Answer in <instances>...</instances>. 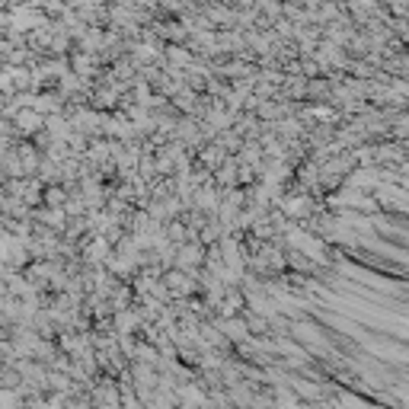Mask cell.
<instances>
[{
	"instance_id": "cell-1",
	"label": "cell",
	"mask_w": 409,
	"mask_h": 409,
	"mask_svg": "<svg viewBox=\"0 0 409 409\" xmlns=\"http://www.w3.org/2000/svg\"><path fill=\"white\" fill-rule=\"evenodd\" d=\"M278 211L285 214L288 221H307L311 218V211H313V195L311 192H304V189H285V195H281V202H278Z\"/></svg>"
},
{
	"instance_id": "cell-2",
	"label": "cell",
	"mask_w": 409,
	"mask_h": 409,
	"mask_svg": "<svg viewBox=\"0 0 409 409\" xmlns=\"http://www.w3.org/2000/svg\"><path fill=\"white\" fill-rule=\"evenodd\" d=\"M202 259H204V246L198 240L176 243V256H173L176 269H182V272H189V275H198V269H202Z\"/></svg>"
},
{
	"instance_id": "cell-3",
	"label": "cell",
	"mask_w": 409,
	"mask_h": 409,
	"mask_svg": "<svg viewBox=\"0 0 409 409\" xmlns=\"http://www.w3.org/2000/svg\"><path fill=\"white\" fill-rule=\"evenodd\" d=\"M218 202H221V189L214 186V182L195 186V192H192V208H195V211H202L204 218H211V214L218 211Z\"/></svg>"
},
{
	"instance_id": "cell-4",
	"label": "cell",
	"mask_w": 409,
	"mask_h": 409,
	"mask_svg": "<svg viewBox=\"0 0 409 409\" xmlns=\"http://www.w3.org/2000/svg\"><path fill=\"white\" fill-rule=\"evenodd\" d=\"M10 121H13V128H16V137H32L36 131H42V121H45V115L36 112L32 106H23Z\"/></svg>"
},
{
	"instance_id": "cell-5",
	"label": "cell",
	"mask_w": 409,
	"mask_h": 409,
	"mask_svg": "<svg viewBox=\"0 0 409 409\" xmlns=\"http://www.w3.org/2000/svg\"><path fill=\"white\" fill-rule=\"evenodd\" d=\"M64 103H68V99L61 96L58 90H38L36 96H32V109H36V112H42V115L61 112V109H64Z\"/></svg>"
},
{
	"instance_id": "cell-6",
	"label": "cell",
	"mask_w": 409,
	"mask_h": 409,
	"mask_svg": "<svg viewBox=\"0 0 409 409\" xmlns=\"http://www.w3.org/2000/svg\"><path fill=\"white\" fill-rule=\"evenodd\" d=\"M103 42H106V32H103V26H87V32L77 38V48H80V52L99 54V52H103Z\"/></svg>"
},
{
	"instance_id": "cell-7",
	"label": "cell",
	"mask_w": 409,
	"mask_h": 409,
	"mask_svg": "<svg viewBox=\"0 0 409 409\" xmlns=\"http://www.w3.org/2000/svg\"><path fill=\"white\" fill-rule=\"evenodd\" d=\"M224 157H228V151H224L221 144H214V141H208V144L198 147V157H195V160L202 163V167H208V170L214 173V170L221 167V160H224Z\"/></svg>"
},
{
	"instance_id": "cell-8",
	"label": "cell",
	"mask_w": 409,
	"mask_h": 409,
	"mask_svg": "<svg viewBox=\"0 0 409 409\" xmlns=\"http://www.w3.org/2000/svg\"><path fill=\"white\" fill-rule=\"evenodd\" d=\"M154 32H157L163 42H186L189 38V32H186V26L182 23H176V20H170V23H154Z\"/></svg>"
},
{
	"instance_id": "cell-9",
	"label": "cell",
	"mask_w": 409,
	"mask_h": 409,
	"mask_svg": "<svg viewBox=\"0 0 409 409\" xmlns=\"http://www.w3.org/2000/svg\"><path fill=\"white\" fill-rule=\"evenodd\" d=\"M275 400H278L281 406H297V403H301V396H295V394H291V390H285V387H278V390H275Z\"/></svg>"
},
{
	"instance_id": "cell-10",
	"label": "cell",
	"mask_w": 409,
	"mask_h": 409,
	"mask_svg": "<svg viewBox=\"0 0 409 409\" xmlns=\"http://www.w3.org/2000/svg\"><path fill=\"white\" fill-rule=\"evenodd\" d=\"M237 7H253V0H234Z\"/></svg>"
}]
</instances>
